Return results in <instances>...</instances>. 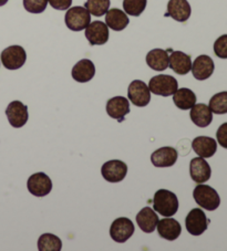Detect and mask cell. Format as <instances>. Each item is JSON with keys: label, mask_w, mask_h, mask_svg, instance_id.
Instances as JSON below:
<instances>
[{"label": "cell", "mask_w": 227, "mask_h": 251, "mask_svg": "<svg viewBox=\"0 0 227 251\" xmlns=\"http://www.w3.org/2000/svg\"><path fill=\"white\" fill-rule=\"evenodd\" d=\"M153 208L163 217H172L178 210L176 195L167 189L158 190L153 198Z\"/></svg>", "instance_id": "obj_1"}, {"label": "cell", "mask_w": 227, "mask_h": 251, "mask_svg": "<svg viewBox=\"0 0 227 251\" xmlns=\"http://www.w3.org/2000/svg\"><path fill=\"white\" fill-rule=\"evenodd\" d=\"M193 197L196 204L209 211L216 210L221 204L220 195L208 185L199 184L196 186L193 192Z\"/></svg>", "instance_id": "obj_2"}, {"label": "cell", "mask_w": 227, "mask_h": 251, "mask_svg": "<svg viewBox=\"0 0 227 251\" xmlns=\"http://www.w3.org/2000/svg\"><path fill=\"white\" fill-rule=\"evenodd\" d=\"M67 27L72 31H82L91 23V14L85 7L69 8L64 17Z\"/></svg>", "instance_id": "obj_3"}, {"label": "cell", "mask_w": 227, "mask_h": 251, "mask_svg": "<svg viewBox=\"0 0 227 251\" xmlns=\"http://www.w3.org/2000/svg\"><path fill=\"white\" fill-rule=\"evenodd\" d=\"M148 89L152 93L161 97H170L176 92L178 89V83L175 77L168 75H155L150 80Z\"/></svg>", "instance_id": "obj_4"}, {"label": "cell", "mask_w": 227, "mask_h": 251, "mask_svg": "<svg viewBox=\"0 0 227 251\" xmlns=\"http://www.w3.org/2000/svg\"><path fill=\"white\" fill-rule=\"evenodd\" d=\"M0 60L8 70H18L27 60V53L21 46H10L2 51Z\"/></svg>", "instance_id": "obj_5"}, {"label": "cell", "mask_w": 227, "mask_h": 251, "mask_svg": "<svg viewBox=\"0 0 227 251\" xmlns=\"http://www.w3.org/2000/svg\"><path fill=\"white\" fill-rule=\"evenodd\" d=\"M128 97L132 104L139 107H144L151 101V91L143 81L134 80L129 85Z\"/></svg>", "instance_id": "obj_6"}, {"label": "cell", "mask_w": 227, "mask_h": 251, "mask_svg": "<svg viewBox=\"0 0 227 251\" xmlns=\"http://www.w3.org/2000/svg\"><path fill=\"white\" fill-rule=\"evenodd\" d=\"M101 174L103 178L109 183H120L128 174V166L124 162L119 161V159H113V161H109L103 164Z\"/></svg>", "instance_id": "obj_7"}, {"label": "cell", "mask_w": 227, "mask_h": 251, "mask_svg": "<svg viewBox=\"0 0 227 251\" xmlns=\"http://www.w3.org/2000/svg\"><path fill=\"white\" fill-rule=\"evenodd\" d=\"M134 225L131 222V219L121 217L115 219L112 223L110 228V236L115 242L123 244L128 241L134 233Z\"/></svg>", "instance_id": "obj_8"}, {"label": "cell", "mask_w": 227, "mask_h": 251, "mask_svg": "<svg viewBox=\"0 0 227 251\" xmlns=\"http://www.w3.org/2000/svg\"><path fill=\"white\" fill-rule=\"evenodd\" d=\"M185 226L192 236H200L206 231L208 219L202 209L194 208L186 216Z\"/></svg>", "instance_id": "obj_9"}, {"label": "cell", "mask_w": 227, "mask_h": 251, "mask_svg": "<svg viewBox=\"0 0 227 251\" xmlns=\"http://www.w3.org/2000/svg\"><path fill=\"white\" fill-rule=\"evenodd\" d=\"M27 187L30 194L36 197H45L51 193L52 181L45 173H37L29 177Z\"/></svg>", "instance_id": "obj_10"}, {"label": "cell", "mask_w": 227, "mask_h": 251, "mask_svg": "<svg viewBox=\"0 0 227 251\" xmlns=\"http://www.w3.org/2000/svg\"><path fill=\"white\" fill-rule=\"evenodd\" d=\"M6 115L12 127L20 128L28 122V106L20 101H12L6 109Z\"/></svg>", "instance_id": "obj_11"}, {"label": "cell", "mask_w": 227, "mask_h": 251, "mask_svg": "<svg viewBox=\"0 0 227 251\" xmlns=\"http://www.w3.org/2000/svg\"><path fill=\"white\" fill-rule=\"evenodd\" d=\"M85 34L91 46L106 45L109 40V27L102 21H93L85 28Z\"/></svg>", "instance_id": "obj_12"}, {"label": "cell", "mask_w": 227, "mask_h": 251, "mask_svg": "<svg viewBox=\"0 0 227 251\" xmlns=\"http://www.w3.org/2000/svg\"><path fill=\"white\" fill-rule=\"evenodd\" d=\"M107 113L117 122H123L125 116L130 113V104L126 98L114 97L107 102Z\"/></svg>", "instance_id": "obj_13"}, {"label": "cell", "mask_w": 227, "mask_h": 251, "mask_svg": "<svg viewBox=\"0 0 227 251\" xmlns=\"http://www.w3.org/2000/svg\"><path fill=\"white\" fill-rule=\"evenodd\" d=\"M214 70H215V64L211 57L208 55H199L194 60L192 64L191 71L193 73V76L196 80L203 81L211 77Z\"/></svg>", "instance_id": "obj_14"}, {"label": "cell", "mask_w": 227, "mask_h": 251, "mask_svg": "<svg viewBox=\"0 0 227 251\" xmlns=\"http://www.w3.org/2000/svg\"><path fill=\"white\" fill-rule=\"evenodd\" d=\"M190 174L195 183L203 184L211 178L212 170L209 164L203 157H196L190 163Z\"/></svg>", "instance_id": "obj_15"}, {"label": "cell", "mask_w": 227, "mask_h": 251, "mask_svg": "<svg viewBox=\"0 0 227 251\" xmlns=\"http://www.w3.org/2000/svg\"><path fill=\"white\" fill-rule=\"evenodd\" d=\"M191 6L187 0H170L165 17H171L178 23H185L191 17Z\"/></svg>", "instance_id": "obj_16"}, {"label": "cell", "mask_w": 227, "mask_h": 251, "mask_svg": "<svg viewBox=\"0 0 227 251\" xmlns=\"http://www.w3.org/2000/svg\"><path fill=\"white\" fill-rule=\"evenodd\" d=\"M177 151L173 147H161L151 155V162L155 167H171L176 163Z\"/></svg>", "instance_id": "obj_17"}, {"label": "cell", "mask_w": 227, "mask_h": 251, "mask_svg": "<svg viewBox=\"0 0 227 251\" xmlns=\"http://www.w3.org/2000/svg\"><path fill=\"white\" fill-rule=\"evenodd\" d=\"M95 75V67L93 62L89 59H82L79 62L76 63V66L72 68L71 75L73 80H76L79 83H85L93 79Z\"/></svg>", "instance_id": "obj_18"}, {"label": "cell", "mask_w": 227, "mask_h": 251, "mask_svg": "<svg viewBox=\"0 0 227 251\" xmlns=\"http://www.w3.org/2000/svg\"><path fill=\"white\" fill-rule=\"evenodd\" d=\"M156 228H158L160 237L170 241L177 239L182 232L181 224L177 220L170 217H165L164 219L159 220Z\"/></svg>", "instance_id": "obj_19"}, {"label": "cell", "mask_w": 227, "mask_h": 251, "mask_svg": "<svg viewBox=\"0 0 227 251\" xmlns=\"http://www.w3.org/2000/svg\"><path fill=\"white\" fill-rule=\"evenodd\" d=\"M169 67L180 75H185L191 71L192 60L191 55L182 51H173L169 57Z\"/></svg>", "instance_id": "obj_20"}, {"label": "cell", "mask_w": 227, "mask_h": 251, "mask_svg": "<svg viewBox=\"0 0 227 251\" xmlns=\"http://www.w3.org/2000/svg\"><path fill=\"white\" fill-rule=\"evenodd\" d=\"M192 149L199 157L209 158L217 151V143L212 137L199 136L192 142Z\"/></svg>", "instance_id": "obj_21"}, {"label": "cell", "mask_w": 227, "mask_h": 251, "mask_svg": "<svg viewBox=\"0 0 227 251\" xmlns=\"http://www.w3.org/2000/svg\"><path fill=\"white\" fill-rule=\"evenodd\" d=\"M159 220L158 214L150 207H144L137 215V223L139 227L141 228L142 231L146 233H151L155 230Z\"/></svg>", "instance_id": "obj_22"}, {"label": "cell", "mask_w": 227, "mask_h": 251, "mask_svg": "<svg viewBox=\"0 0 227 251\" xmlns=\"http://www.w3.org/2000/svg\"><path fill=\"white\" fill-rule=\"evenodd\" d=\"M191 120L196 126L199 127H206L213 121V112L209 109V106L203 103L195 104L191 109Z\"/></svg>", "instance_id": "obj_23"}, {"label": "cell", "mask_w": 227, "mask_h": 251, "mask_svg": "<svg viewBox=\"0 0 227 251\" xmlns=\"http://www.w3.org/2000/svg\"><path fill=\"white\" fill-rule=\"evenodd\" d=\"M130 20L124 11L117 8H113L107 11L106 14V24L109 28L114 31H122V30L128 27Z\"/></svg>", "instance_id": "obj_24"}, {"label": "cell", "mask_w": 227, "mask_h": 251, "mask_svg": "<svg viewBox=\"0 0 227 251\" xmlns=\"http://www.w3.org/2000/svg\"><path fill=\"white\" fill-rule=\"evenodd\" d=\"M146 63L152 70L164 71L169 68V54L163 49H153L146 54Z\"/></svg>", "instance_id": "obj_25"}, {"label": "cell", "mask_w": 227, "mask_h": 251, "mask_svg": "<svg viewBox=\"0 0 227 251\" xmlns=\"http://www.w3.org/2000/svg\"><path fill=\"white\" fill-rule=\"evenodd\" d=\"M173 102L180 110H191L196 104V95L187 88L177 89L173 94Z\"/></svg>", "instance_id": "obj_26"}, {"label": "cell", "mask_w": 227, "mask_h": 251, "mask_svg": "<svg viewBox=\"0 0 227 251\" xmlns=\"http://www.w3.org/2000/svg\"><path fill=\"white\" fill-rule=\"evenodd\" d=\"M38 249L40 251H60L62 249V242L56 235L43 233L39 237Z\"/></svg>", "instance_id": "obj_27"}, {"label": "cell", "mask_w": 227, "mask_h": 251, "mask_svg": "<svg viewBox=\"0 0 227 251\" xmlns=\"http://www.w3.org/2000/svg\"><path fill=\"white\" fill-rule=\"evenodd\" d=\"M209 109L215 114L227 113V91L213 95L209 100Z\"/></svg>", "instance_id": "obj_28"}, {"label": "cell", "mask_w": 227, "mask_h": 251, "mask_svg": "<svg viewBox=\"0 0 227 251\" xmlns=\"http://www.w3.org/2000/svg\"><path fill=\"white\" fill-rule=\"evenodd\" d=\"M85 7L91 15L101 17L107 14L110 7V0H86Z\"/></svg>", "instance_id": "obj_29"}, {"label": "cell", "mask_w": 227, "mask_h": 251, "mask_svg": "<svg viewBox=\"0 0 227 251\" xmlns=\"http://www.w3.org/2000/svg\"><path fill=\"white\" fill-rule=\"evenodd\" d=\"M147 0H124L123 9L125 14L133 17H139L145 10Z\"/></svg>", "instance_id": "obj_30"}, {"label": "cell", "mask_w": 227, "mask_h": 251, "mask_svg": "<svg viewBox=\"0 0 227 251\" xmlns=\"http://www.w3.org/2000/svg\"><path fill=\"white\" fill-rule=\"evenodd\" d=\"M48 0H24V7L30 14H41L46 10Z\"/></svg>", "instance_id": "obj_31"}, {"label": "cell", "mask_w": 227, "mask_h": 251, "mask_svg": "<svg viewBox=\"0 0 227 251\" xmlns=\"http://www.w3.org/2000/svg\"><path fill=\"white\" fill-rule=\"evenodd\" d=\"M214 52L220 59H227V34H223L214 43Z\"/></svg>", "instance_id": "obj_32"}, {"label": "cell", "mask_w": 227, "mask_h": 251, "mask_svg": "<svg viewBox=\"0 0 227 251\" xmlns=\"http://www.w3.org/2000/svg\"><path fill=\"white\" fill-rule=\"evenodd\" d=\"M216 138L220 145L227 150V123L222 124L217 129Z\"/></svg>", "instance_id": "obj_33"}, {"label": "cell", "mask_w": 227, "mask_h": 251, "mask_svg": "<svg viewBox=\"0 0 227 251\" xmlns=\"http://www.w3.org/2000/svg\"><path fill=\"white\" fill-rule=\"evenodd\" d=\"M48 2L56 10H68L72 5V0H48Z\"/></svg>", "instance_id": "obj_34"}, {"label": "cell", "mask_w": 227, "mask_h": 251, "mask_svg": "<svg viewBox=\"0 0 227 251\" xmlns=\"http://www.w3.org/2000/svg\"><path fill=\"white\" fill-rule=\"evenodd\" d=\"M8 2V0H0V7H2V6H5L6 3Z\"/></svg>", "instance_id": "obj_35"}]
</instances>
